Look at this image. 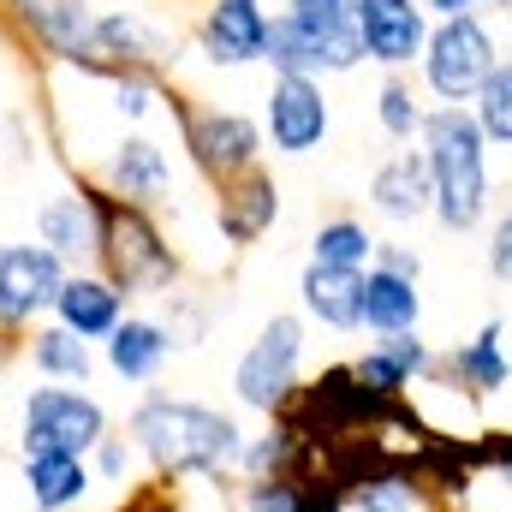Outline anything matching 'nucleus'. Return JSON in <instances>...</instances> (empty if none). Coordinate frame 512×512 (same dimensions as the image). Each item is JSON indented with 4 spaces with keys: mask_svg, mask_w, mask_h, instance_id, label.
Wrapping results in <instances>:
<instances>
[{
    "mask_svg": "<svg viewBox=\"0 0 512 512\" xmlns=\"http://www.w3.org/2000/svg\"><path fill=\"white\" fill-rule=\"evenodd\" d=\"M126 441L137 447V459L149 465V477H203V483H227L239 471L245 453V429L239 417L179 399V393H143L126 411Z\"/></svg>",
    "mask_w": 512,
    "mask_h": 512,
    "instance_id": "obj_1",
    "label": "nucleus"
},
{
    "mask_svg": "<svg viewBox=\"0 0 512 512\" xmlns=\"http://www.w3.org/2000/svg\"><path fill=\"white\" fill-rule=\"evenodd\" d=\"M78 191H84L90 221H96V262L90 268L108 274L126 298H167V292H179L185 256L173 251V239L161 233L155 209L102 191L90 173H78Z\"/></svg>",
    "mask_w": 512,
    "mask_h": 512,
    "instance_id": "obj_2",
    "label": "nucleus"
},
{
    "mask_svg": "<svg viewBox=\"0 0 512 512\" xmlns=\"http://www.w3.org/2000/svg\"><path fill=\"white\" fill-rule=\"evenodd\" d=\"M423 161L435 185V221L447 233H471L489 215V137L477 131L471 108H429L423 114Z\"/></svg>",
    "mask_w": 512,
    "mask_h": 512,
    "instance_id": "obj_3",
    "label": "nucleus"
},
{
    "mask_svg": "<svg viewBox=\"0 0 512 512\" xmlns=\"http://www.w3.org/2000/svg\"><path fill=\"white\" fill-rule=\"evenodd\" d=\"M102 435H114V417L90 387L42 382L18 399V453H78V459H90Z\"/></svg>",
    "mask_w": 512,
    "mask_h": 512,
    "instance_id": "obj_4",
    "label": "nucleus"
},
{
    "mask_svg": "<svg viewBox=\"0 0 512 512\" xmlns=\"http://www.w3.org/2000/svg\"><path fill=\"white\" fill-rule=\"evenodd\" d=\"M495 66H501V60H495V36H489V24H483L477 12L441 18V24L429 30V42H423V84H429L447 108H465V102L483 90V78H489Z\"/></svg>",
    "mask_w": 512,
    "mask_h": 512,
    "instance_id": "obj_5",
    "label": "nucleus"
},
{
    "mask_svg": "<svg viewBox=\"0 0 512 512\" xmlns=\"http://www.w3.org/2000/svg\"><path fill=\"white\" fill-rule=\"evenodd\" d=\"M298 364H304V322L298 316H268V328L245 346V358L233 364V393L239 405H251L262 417H274L292 387H298Z\"/></svg>",
    "mask_w": 512,
    "mask_h": 512,
    "instance_id": "obj_6",
    "label": "nucleus"
},
{
    "mask_svg": "<svg viewBox=\"0 0 512 512\" xmlns=\"http://www.w3.org/2000/svg\"><path fill=\"white\" fill-rule=\"evenodd\" d=\"M60 280H66V262L48 245H36V239L0 245V340H18L36 322H48Z\"/></svg>",
    "mask_w": 512,
    "mask_h": 512,
    "instance_id": "obj_7",
    "label": "nucleus"
},
{
    "mask_svg": "<svg viewBox=\"0 0 512 512\" xmlns=\"http://www.w3.org/2000/svg\"><path fill=\"white\" fill-rule=\"evenodd\" d=\"M179 137H185L191 167L215 185L262 161V126L239 108H179Z\"/></svg>",
    "mask_w": 512,
    "mask_h": 512,
    "instance_id": "obj_8",
    "label": "nucleus"
},
{
    "mask_svg": "<svg viewBox=\"0 0 512 512\" xmlns=\"http://www.w3.org/2000/svg\"><path fill=\"white\" fill-rule=\"evenodd\" d=\"M280 18L298 30V42L310 48L316 60V78L328 72H352L364 60V42H358V0H286Z\"/></svg>",
    "mask_w": 512,
    "mask_h": 512,
    "instance_id": "obj_9",
    "label": "nucleus"
},
{
    "mask_svg": "<svg viewBox=\"0 0 512 512\" xmlns=\"http://www.w3.org/2000/svg\"><path fill=\"white\" fill-rule=\"evenodd\" d=\"M90 179H96L102 191L126 197V203L155 209V203H167V191H173V161H167V149H161L155 137L126 131V137H114V143H108V155L96 161V173H90Z\"/></svg>",
    "mask_w": 512,
    "mask_h": 512,
    "instance_id": "obj_10",
    "label": "nucleus"
},
{
    "mask_svg": "<svg viewBox=\"0 0 512 512\" xmlns=\"http://www.w3.org/2000/svg\"><path fill=\"white\" fill-rule=\"evenodd\" d=\"M131 298L108 280V274H96V268H66V280H60V292H54V310H48V322H60L66 334H78L84 346H102L120 322H126Z\"/></svg>",
    "mask_w": 512,
    "mask_h": 512,
    "instance_id": "obj_11",
    "label": "nucleus"
},
{
    "mask_svg": "<svg viewBox=\"0 0 512 512\" xmlns=\"http://www.w3.org/2000/svg\"><path fill=\"white\" fill-rule=\"evenodd\" d=\"M274 221H280V185H274V173L262 161L215 185V227H221V239L233 251H251Z\"/></svg>",
    "mask_w": 512,
    "mask_h": 512,
    "instance_id": "obj_12",
    "label": "nucleus"
},
{
    "mask_svg": "<svg viewBox=\"0 0 512 512\" xmlns=\"http://www.w3.org/2000/svg\"><path fill=\"white\" fill-rule=\"evenodd\" d=\"M328 137V90L322 78H274L268 84V143L280 155H310Z\"/></svg>",
    "mask_w": 512,
    "mask_h": 512,
    "instance_id": "obj_13",
    "label": "nucleus"
},
{
    "mask_svg": "<svg viewBox=\"0 0 512 512\" xmlns=\"http://www.w3.org/2000/svg\"><path fill=\"white\" fill-rule=\"evenodd\" d=\"M358 42L376 66H411L429 42V12L417 0H358Z\"/></svg>",
    "mask_w": 512,
    "mask_h": 512,
    "instance_id": "obj_14",
    "label": "nucleus"
},
{
    "mask_svg": "<svg viewBox=\"0 0 512 512\" xmlns=\"http://www.w3.org/2000/svg\"><path fill=\"white\" fill-rule=\"evenodd\" d=\"M197 48L215 66H251L268 48V6L262 0H203Z\"/></svg>",
    "mask_w": 512,
    "mask_h": 512,
    "instance_id": "obj_15",
    "label": "nucleus"
},
{
    "mask_svg": "<svg viewBox=\"0 0 512 512\" xmlns=\"http://www.w3.org/2000/svg\"><path fill=\"white\" fill-rule=\"evenodd\" d=\"M18 489L30 512H78L96 501V471L78 453H18Z\"/></svg>",
    "mask_w": 512,
    "mask_h": 512,
    "instance_id": "obj_16",
    "label": "nucleus"
},
{
    "mask_svg": "<svg viewBox=\"0 0 512 512\" xmlns=\"http://www.w3.org/2000/svg\"><path fill=\"white\" fill-rule=\"evenodd\" d=\"M173 358V334L161 328V316H126L108 340H102V364L126 387H149Z\"/></svg>",
    "mask_w": 512,
    "mask_h": 512,
    "instance_id": "obj_17",
    "label": "nucleus"
},
{
    "mask_svg": "<svg viewBox=\"0 0 512 512\" xmlns=\"http://www.w3.org/2000/svg\"><path fill=\"white\" fill-rule=\"evenodd\" d=\"M36 245H48L66 268H90L96 262V221H90V203H84L78 185L36 203Z\"/></svg>",
    "mask_w": 512,
    "mask_h": 512,
    "instance_id": "obj_18",
    "label": "nucleus"
},
{
    "mask_svg": "<svg viewBox=\"0 0 512 512\" xmlns=\"http://www.w3.org/2000/svg\"><path fill=\"white\" fill-rule=\"evenodd\" d=\"M30 42L54 66H96V0H42Z\"/></svg>",
    "mask_w": 512,
    "mask_h": 512,
    "instance_id": "obj_19",
    "label": "nucleus"
},
{
    "mask_svg": "<svg viewBox=\"0 0 512 512\" xmlns=\"http://www.w3.org/2000/svg\"><path fill=\"white\" fill-rule=\"evenodd\" d=\"M370 209L387 215V221H417V215L435 209V185H429L423 149H399L393 161L376 167V179H370Z\"/></svg>",
    "mask_w": 512,
    "mask_h": 512,
    "instance_id": "obj_20",
    "label": "nucleus"
},
{
    "mask_svg": "<svg viewBox=\"0 0 512 512\" xmlns=\"http://www.w3.org/2000/svg\"><path fill=\"white\" fill-rule=\"evenodd\" d=\"M24 364L36 382H60V387H90L96 376V346H84L78 334H66L60 322H36L24 340Z\"/></svg>",
    "mask_w": 512,
    "mask_h": 512,
    "instance_id": "obj_21",
    "label": "nucleus"
},
{
    "mask_svg": "<svg viewBox=\"0 0 512 512\" xmlns=\"http://www.w3.org/2000/svg\"><path fill=\"white\" fill-rule=\"evenodd\" d=\"M423 316V292L417 280H399L382 268H364V298H358V328L370 334H411Z\"/></svg>",
    "mask_w": 512,
    "mask_h": 512,
    "instance_id": "obj_22",
    "label": "nucleus"
},
{
    "mask_svg": "<svg viewBox=\"0 0 512 512\" xmlns=\"http://www.w3.org/2000/svg\"><path fill=\"white\" fill-rule=\"evenodd\" d=\"M298 298H304V310L322 322V328H340V334H352L358 328V298H364V274H352V268H322V262H310L304 268V280H298Z\"/></svg>",
    "mask_w": 512,
    "mask_h": 512,
    "instance_id": "obj_23",
    "label": "nucleus"
},
{
    "mask_svg": "<svg viewBox=\"0 0 512 512\" xmlns=\"http://www.w3.org/2000/svg\"><path fill=\"white\" fill-rule=\"evenodd\" d=\"M447 370H453V382L471 387L477 399L501 393V387H507V376H512L507 346H501V322H483V334H477V340H465L459 352H447Z\"/></svg>",
    "mask_w": 512,
    "mask_h": 512,
    "instance_id": "obj_24",
    "label": "nucleus"
},
{
    "mask_svg": "<svg viewBox=\"0 0 512 512\" xmlns=\"http://www.w3.org/2000/svg\"><path fill=\"white\" fill-rule=\"evenodd\" d=\"M322 507H346L334 489H310V483H298L292 471H280V477H256L239 489V512H322Z\"/></svg>",
    "mask_w": 512,
    "mask_h": 512,
    "instance_id": "obj_25",
    "label": "nucleus"
},
{
    "mask_svg": "<svg viewBox=\"0 0 512 512\" xmlns=\"http://www.w3.org/2000/svg\"><path fill=\"white\" fill-rule=\"evenodd\" d=\"M370 256H376V233H370L364 221H352V215H334V221H322V227L310 233V262H322V268H352V274H364Z\"/></svg>",
    "mask_w": 512,
    "mask_h": 512,
    "instance_id": "obj_26",
    "label": "nucleus"
},
{
    "mask_svg": "<svg viewBox=\"0 0 512 512\" xmlns=\"http://www.w3.org/2000/svg\"><path fill=\"white\" fill-rule=\"evenodd\" d=\"M346 512H429V489L411 471H382L346 495Z\"/></svg>",
    "mask_w": 512,
    "mask_h": 512,
    "instance_id": "obj_27",
    "label": "nucleus"
},
{
    "mask_svg": "<svg viewBox=\"0 0 512 512\" xmlns=\"http://www.w3.org/2000/svg\"><path fill=\"white\" fill-rule=\"evenodd\" d=\"M471 102H477V108H471L477 131H483L489 143H507V149H512V60H507V66H495V72L483 78V90H477Z\"/></svg>",
    "mask_w": 512,
    "mask_h": 512,
    "instance_id": "obj_28",
    "label": "nucleus"
},
{
    "mask_svg": "<svg viewBox=\"0 0 512 512\" xmlns=\"http://www.w3.org/2000/svg\"><path fill=\"white\" fill-rule=\"evenodd\" d=\"M90 471H96V489H126V483H137L143 459H137V447L126 435H102L96 453H90Z\"/></svg>",
    "mask_w": 512,
    "mask_h": 512,
    "instance_id": "obj_29",
    "label": "nucleus"
},
{
    "mask_svg": "<svg viewBox=\"0 0 512 512\" xmlns=\"http://www.w3.org/2000/svg\"><path fill=\"white\" fill-rule=\"evenodd\" d=\"M376 120H382L387 137H411V131H423V108H417V96L399 84V78H387L382 84V96H376Z\"/></svg>",
    "mask_w": 512,
    "mask_h": 512,
    "instance_id": "obj_30",
    "label": "nucleus"
},
{
    "mask_svg": "<svg viewBox=\"0 0 512 512\" xmlns=\"http://www.w3.org/2000/svg\"><path fill=\"white\" fill-rule=\"evenodd\" d=\"M120 501L108 512H179V483H167V477H137L126 489H114Z\"/></svg>",
    "mask_w": 512,
    "mask_h": 512,
    "instance_id": "obj_31",
    "label": "nucleus"
},
{
    "mask_svg": "<svg viewBox=\"0 0 512 512\" xmlns=\"http://www.w3.org/2000/svg\"><path fill=\"white\" fill-rule=\"evenodd\" d=\"M352 376L370 387V393H382V399H405V387H411V376L387 358L382 346H370L364 358H352Z\"/></svg>",
    "mask_w": 512,
    "mask_h": 512,
    "instance_id": "obj_32",
    "label": "nucleus"
},
{
    "mask_svg": "<svg viewBox=\"0 0 512 512\" xmlns=\"http://www.w3.org/2000/svg\"><path fill=\"white\" fill-rule=\"evenodd\" d=\"M376 346H382L387 358L411 376V382H417V376H429V364H435V352L423 346V334H417V328H411V334H376Z\"/></svg>",
    "mask_w": 512,
    "mask_h": 512,
    "instance_id": "obj_33",
    "label": "nucleus"
},
{
    "mask_svg": "<svg viewBox=\"0 0 512 512\" xmlns=\"http://www.w3.org/2000/svg\"><path fill=\"white\" fill-rule=\"evenodd\" d=\"M370 268H382V274H399V280H417V274H423V256L405 251V245H376Z\"/></svg>",
    "mask_w": 512,
    "mask_h": 512,
    "instance_id": "obj_34",
    "label": "nucleus"
},
{
    "mask_svg": "<svg viewBox=\"0 0 512 512\" xmlns=\"http://www.w3.org/2000/svg\"><path fill=\"white\" fill-rule=\"evenodd\" d=\"M489 274L495 280H512V209L495 221V233H489Z\"/></svg>",
    "mask_w": 512,
    "mask_h": 512,
    "instance_id": "obj_35",
    "label": "nucleus"
},
{
    "mask_svg": "<svg viewBox=\"0 0 512 512\" xmlns=\"http://www.w3.org/2000/svg\"><path fill=\"white\" fill-rule=\"evenodd\" d=\"M423 12H435V18H465V12H477V0H417Z\"/></svg>",
    "mask_w": 512,
    "mask_h": 512,
    "instance_id": "obj_36",
    "label": "nucleus"
},
{
    "mask_svg": "<svg viewBox=\"0 0 512 512\" xmlns=\"http://www.w3.org/2000/svg\"><path fill=\"white\" fill-rule=\"evenodd\" d=\"M0 387H6V352H0Z\"/></svg>",
    "mask_w": 512,
    "mask_h": 512,
    "instance_id": "obj_37",
    "label": "nucleus"
},
{
    "mask_svg": "<svg viewBox=\"0 0 512 512\" xmlns=\"http://www.w3.org/2000/svg\"><path fill=\"white\" fill-rule=\"evenodd\" d=\"M322 512H346V507H322Z\"/></svg>",
    "mask_w": 512,
    "mask_h": 512,
    "instance_id": "obj_38",
    "label": "nucleus"
},
{
    "mask_svg": "<svg viewBox=\"0 0 512 512\" xmlns=\"http://www.w3.org/2000/svg\"><path fill=\"white\" fill-rule=\"evenodd\" d=\"M0 126H6V108H0Z\"/></svg>",
    "mask_w": 512,
    "mask_h": 512,
    "instance_id": "obj_39",
    "label": "nucleus"
},
{
    "mask_svg": "<svg viewBox=\"0 0 512 512\" xmlns=\"http://www.w3.org/2000/svg\"><path fill=\"white\" fill-rule=\"evenodd\" d=\"M507 12H512V0H507Z\"/></svg>",
    "mask_w": 512,
    "mask_h": 512,
    "instance_id": "obj_40",
    "label": "nucleus"
}]
</instances>
